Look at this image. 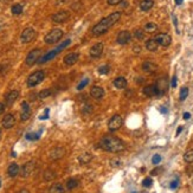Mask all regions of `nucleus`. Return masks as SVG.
<instances>
[{
    "label": "nucleus",
    "mask_w": 193,
    "mask_h": 193,
    "mask_svg": "<svg viewBox=\"0 0 193 193\" xmlns=\"http://www.w3.org/2000/svg\"><path fill=\"white\" fill-rule=\"evenodd\" d=\"M120 18H121V13H120V12H114V13L109 14L108 17L103 18L100 23H97L96 25L93 27L91 33H93L94 36H96V37L107 33L108 30H109L112 26H114L116 23L120 20Z\"/></svg>",
    "instance_id": "f257e3e1"
},
{
    "label": "nucleus",
    "mask_w": 193,
    "mask_h": 193,
    "mask_svg": "<svg viewBox=\"0 0 193 193\" xmlns=\"http://www.w3.org/2000/svg\"><path fill=\"white\" fill-rule=\"evenodd\" d=\"M100 146L102 149L107 151V152H113V153H117L124 149V143L122 140H120L118 137L112 135L103 136L101 139Z\"/></svg>",
    "instance_id": "f03ea898"
},
{
    "label": "nucleus",
    "mask_w": 193,
    "mask_h": 193,
    "mask_svg": "<svg viewBox=\"0 0 193 193\" xmlns=\"http://www.w3.org/2000/svg\"><path fill=\"white\" fill-rule=\"evenodd\" d=\"M45 78V72L41 71V70H38V71H35L33 74H31L29 78H27V85L30 88H33L36 85H38L39 83H41Z\"/></svg>",
    "instance_id": "7ed1b4c3"
},
{
    "label": "nucleus",
    "mask_w": 193,
    "mask_h": 193,
    "mask_svg": "<svg viewBox=\"0 0 193 193\" xmlns=\"http://www.w3.org/2000/svg\"><path fill=\"white\" fill-rule=\"evenodd\" d=\"M63 37V31L60 30V29H54V30H51L46 36H45V43L46 44H55V43H57L59 39Z\"/></svg>",
    "instance_id": "20e7f679"
},
{
    "label": "nucleus",
    "mask_w": 193,
    "mask_h": 193,
    "mask_svg": "<svg viewBox=\"0 0 193 193\" xmlns=\"http://www.w3.org/2000/svg\"><path fill=\"white\" fill-rule=\"evenodd\" d=\"M35 38H36V31H35V29H32V27L25 29V30L21 32V35H20V41L24 43V44L31 43Z\"/></svg>",
    "instance_id": "39448f33"
},
{
    "label": "nucleus",
    "mask_w": 193,
    "mask_h": 193,
    "mask_svg": "<svg viewBox=\"0 0 193 193\" xmlns=\"http://www.w3.org/2000/svg\"><path fill=\"white\" fill-rule=\"evenodd\" d=\"M40 55H41V50L40 49H35L32 51L29 52V55L26 56V59H25V63L27 65H33L35 63H38V60L40 59Z\"/></svg>",
    "instance_id": "423d86ee"
},
{
    "label": "nucleus",
    "mask_w": 193,
    "mask_h": 193,
    "mask_svg": "<svg viewBox=\"0 0 193 193\" xmlns=\"http://www.w3.org/2000/svg\"><path fill=\"white\" fill-rule=\"evenodd\" d=\"M122 124H123V118H122V116L114 115L110 118L109 123H108V128H109L110 132H115V130L120 129V128L122 127Z\"/></svg>",
    "instance_id": "0eeeda50"
},
{
    "label": "nucleus",
    "mask_w": 193,
    "mask_h": 193,
    "mask_svg": "<svg viewBox=\"0 0 193 193\" xmlns=\"http://www.w3.org/2000/svg\"><path fill=\"white\" fill-rule=\"evenodd\" d=\"M35 167H36V164L33 162V161H29V162H26L23 167H21V170H20V175L23 176V178H27V176H30L31 174L33 173V171H35Z\"/></svg>",
    "instance_id": "6e6552de"
},
{
    "label": "nucleus",
    "mask_w": 193,
    "mask_h": 193,
    "mask_svg": "<svg viewBox=\"0 0 193 193\" xmlns=\"http://www.w3.org/2000/svg\"><path fill=\"white\" fill-rule=\"evenodd\" d=\"M154 39L156 40V43H158L159 45H161V46H164V47L170 46L171 43H172L171 36L167 35V33H159V35H156V37H155Z\"/></svg>",
    "instance_id": "1a4fd4ad"
},
{
    "label": "nucleus",
    "mask_w": 193,
    "mask_h": 193,
    "mask_svg": "<svg viewBox=\"0 0 193 193\" xmlns=\"http://www.w3.org/2000/svg\"><path fill=\"white\" fill-rule=\"evenodd\" d=\"M103 49H104V45L102 43H97V44L91 46L89 54L93 58H98L101 57V55L103 54Z\"/></svg>",
    "instance_id": "9d476101"
},
{
    "label": "nucleus",
    "mask_w": 193,
    "mask_h": 193,
    "mask_svg": "<svg viewBox=\"0 0 193 193\" xmlns=\"http://www.w3.org/2000/svg\"><path fill=\"white\" fill-rule=\"evenodd\" d=\"M69 17H70V13L68 11H59L52 16V20L55 23H65L69 19Z\"/></svg>",
    "instance_id": "9b49d317"
},
{
    "label": "nucleus",
    "mask_w": 193,
    "mask_h": 193,
    "mask_svg": "<svg viewBox=\"0 0 193 193\" xmlns=\"http://www.w3.org/2000/svg\"><path fill=\"white\" fill-rule=\"evenodd\" d=\"M132 39V35L129 31H121L117 35V43L121 45H126L129 43V40Z\"/></svg>",
    "instance_id": "f8f14e48"
},
{
    "label": "nucleus",
    "mask_w": 193,
    "mask_h": 193,
    "mask_svg": "<svg viewBox=\"0 0 193 193\" xmlns=\"http://www.w3.org/2000/svg\"><path fill=\"white\" fill-rule=\"evenodd\" d=\"M143 94L147 97H154L159 95V90H158V87L156 84H149V85H146L143 88Z\"/></svg>",
    "instance_id": "ddd939ff"
},
{
    "label": "nucleus",
    "mask_w": 193,
    "mask_h": 193,
    "mask_svg": "<svg viewBox=\"0 0 193 193\" xmlns=\"http://www.w3.org/2000/svg\"><path fill=\"white\" fill-rule=\"evenodd\" d=\"M19 96V91L18 90H12V91H10L6 97H5V104L7 106V107H10V106H12L16 101H17V98Z\"/></svg>",
    "instance_id": "4468645a"
},
{
    "label": "nucleus",
    "mask_w": 193,
    "mask_h": 193,
    "mask_svg": "<svg viewBox=\"0 0 193 193\" xmlns=\"http://www.w3.org/2000/svg\"><path fill=\"white\" fill-rule=\"evenodd\" d=\"M30 116H31V109H30V107H29V103L24 101V102L21 103V114H20V118H21V121H26V120L30 118Z\"/></svg>",
    "instance_id": "2eb2a0df"
},
{
    "label": "nucleus",
    "mask_w": 193,
    "mask_h": 193,
    "mask_svg": "<svg viewBox=\"0 0 193 193\" xmlns=\"http://www.w3.org/2000/svg\"><path fill=\"white\" fill-rule=\"evenodd\" d=\"M1 123H2L4 128L10 129V128H12V127L14 126V123H16V118H14V116L12 115V114H7V115L2 118V122H1Z\"/></svg>",
    "instance_id": "dca6fc26"
},
{
    "label": "nucleus",
    "mask_w": 193,
    "mask_h": 193,
    "mask_svg": "<svg viewBox=\"0 0 193 193\" xmlns=\"http://www.w3.org/2000/svg\"><path fill=\"white\" fill-rule=\"evenodd\" d=\"M64 154H65V149L63 147H56L50 152V159L51 160H58V159L63 158Z\"/></svg>",
    "instance_id": "f3484780"
},
{
    "label": "nucleus",
    "mask_w": 193,
    "mask_h": 193,
    "mask_svg": "<svg viewBox=\"0 0 193 193\" xmlns=\"http://www.w3.org/2000/svg\"><path fill=\"white\" fill-rule=\"evenodd\" d=\"M78 58H79V55H78L77 52L68 54V55L64 57V63H65L66 65H74V64L77 63Z\"/></svg>",
    "instance_id": "a211bd4d"
},
{
    "label": "nucleus",
    "mask_w": 193,
    "mask_h": 193,
    "mask_svg": "<svg viewBox=\"0 0 193 193\" xmlns=\"http://www.w3.org/2000/svg\"><path fill=\"white\" fill-rule=\"evenodd\" d=\"M142 70L147 74H154L155 71L158 70V65L152 63V62H145L142 64Z\"/></svg>",
    "instance_id": "6ab92c4d"
},
{
    "label": "nucleus",
    "mask_w": 193,
    "mask_h": 193,
    "mask_svg": "<svg viewBox=\"0 0 193 193\" xmlns=\"http://www.w3.org/2000/svg\"><path fill=\"white\" fill-rule=\"evenodd\" d=\"M90 94H91V96L94 97V98L100 100V98H102V97L104 96V90H103V88H102V87L95 85V87H93V88H91Z\"/></svg>",
    "instance_id": "aec40b11"
},
{
    "label": "nucleus",
    "mask_w": 193,
    "mask_h": 193,
    "mask_svg": "<svg viewBox=\"0 0 193 193\" xmlns=\"http://www.w3.org/2000/svg\"><path fill=\"white\" fill-rule=\"evenodd\" d=\"M58 54H59V52H58V51H57V49H55V50H52V51H50V52H47V54H46L45 56H43V57H41V58H40V59H39V60H38V63H39V64H43V63H46V62H49L50 59H54V58H55V57H56V56H57Z\"/></svg>",
    "instance_id": "412c9836"
},
{
    "label": "nucleus",
    "mask_w": 193,
    "mask_h": 193,
    "mask_svg": "<svg viewBox=\"0 0 193 193\" xmlns=\"http://www.w3.org/2000/svg\"><path fill=\"white\" fill-rule=\"evenodd\" d=\"M19 172H20L19 166H18L17 164H11V165L8 166V168H7V174H8V176H11V178L17 176V175L19 174Z\"/></svg>",
    "instance_id": "4be33fe9"
},
{
    "label": "nucleus",
    "mask_w": 193,
    "mask_h": 193,
    "mask_svg": "<svg viewBox=\"0 0 193 193\" xmlns=\"http://www.w3.org/2000/svg\"><path fill=\"white\" fill-rule=\"evenodd\" d=\"M153 6H154L153 0H141V2H140V8H141V11H145V12L149 11Z\"/></svg>",
    "instance_id": "5701e85b"
},
{
    "label": "nucleus",
    "mask_w": 193,
    "mask_h": 193,
    "mask_svg": "<svg viewBox=\"0 0 193 193\" xmlns=\"http://www.w3.org/2000/svg\"><path fill=\"white\" fill-rule=\"evenodd\" d=\"M114 85L117 89H124L127 87V79L124 77H117L114 79Z\"/></svg>",
    "instance_id": "b1692460"
},
{
    "label": "nucleus",
    "mask_w": 193,
    "mask_h": 193,
    "mask_svg": "<svg viewBox=\"0 0 193 193\" xmlns=\"http://www.w3.org/2000/svg\"><path fill=\"white\" fill-rule=\"evenodd\" d=\"M158 46H159V44L156 43V40L155 39H148L147 41H146V49L148 50V51H152V52H154L158 50Z\"/></svg>",
    "instance_id": "393cba45"
},
{
    "label": "nucleus",
    "mask_w": 193,
    "mask_h": 193,
    "mask_svg": "<svg viewBox=\"0 0 193 193\" xmlns=\"http://www.w3.org/2000/svg\"><path fill=\"white\" fill-rule=\"evenodd\" d=\"M91 160H93V155L90 154V153H83L82 155L78 156V161H79L82 165H87V164H89Z\"/></svg>",
    "instance_id": "a878e982"
},
{
    "label": "nucleus",
    "mask_w": 193,
    "mask_h": 193,
    "mask_svg": "<svg viewBox=\"0 0 193 193\" xmlns=\"http://www.w3.org/2000/svg\"><path fill=\"white\" fill-rule=\"evenodd\" d=\"M64 187L60 184H54L50 187V193H64Z\"/></svg>",
    "instance_id": "bb28decb"
},
{
    "label": "nucleus",
    "mask_w": 193,
    "mask_h": 193,
    "mask_svg": "<svg viewBox=\"0 0 193 193\" xmlns=\"http://www.w3.org/2000/svg\"><path fill=\"white\" fill-rule=\"evenodd\" d=\"M156 30H158V26H156V24H154V23H148V24L145 25V31H146V32L153 33Z\"/></svg>",
    "instance_id": "cd10ccee"
},
{
    "label": "nucleus",
    "mask_w": 193,
    "mask_h": 193,
    "mask_svg": "<svg viewBox=\"0 0 193 193\" xmlns=\"http://www.w3.org/2000/svg\"><path fill=\"white\" fill-rule=\"evenodd\" d=\"M77 186H78L77 179H69V180L66 181V187H68V190H74V188H76Z\"/></svg>",
    "instance_id": "c85d7f7f"
},
{
    "label": "nucleus",
    "mask_w": 193,
    "mask_h": 193,
    "mask_svg": "<svg viewBox=\"0 0 193 193\" xmlns=\"http://www.w3.org/2000/svg\"><path fill=\"white\" fill-rule=\"evenodd\" d=\"M11 11H12V14L18 16V14H20V13L23 12V5H20V4H16V5H13V6H12V8H11Z\"/></svg>",
    "instance_id": "c756f323"
},
{
    "label": "nucleus",
    "mask_w": 193,
    "mask_h": 193,
    "mask_svg": "<svg viewBox=\"0 0 193 193\" xmlns=\"http://www.w3.org/2000/svg\"><path fill=\"white\" fill-rule=\"evenodd\" d=\"M184 160L188 164H192L193 162V149H188L185 154H184Z\"/></svg>",
    "instance_id": "7c9ffc66"
},
{
    "label": "nucleus",
    "mask_w": 193,
    "mask_h": 193,
    "mask_svg": "<svg viewBox=\"0 0 193 193\" xmlns=\"http://www.w3.org/2000/svg\"><path fill=\"white\" fill-rule=\"evenodd\" d=\"M187 96H188V88H187V87H182L181 90H180L179 100H180V101H185Z\"/></svg>",
    "instance_id": "2f4dec72"
},
{
    "label": "nucleus",
    "mask_w": 193,
    "mask_h": 193,
    "mask_svg": "<svg viewBox=\"0 0 193 193\" xmlns=\"http://www.w3.org/2000/svg\"><path fill=\"white\" fill-rule=\"evenodd\" d=\"M55 178H56V174H55L54 171H51V170L45 171V173H44V179H45V180L50 181V180H54Z\"/></svg>",
    "instance_id": "473e14b6"
},
{
    "label": "nucleus",
    "mask_w": 193,
    "mask_h": 193,
    "mask_svg": "<svg viewBox=\"0 0 193 193\" xmlns=\"http://www.w3.org/2000/svg\"><path fill=\"white\" fill-rule=\"evenodd\" d=\"M40 133H41V130L39 133H27L25 135V137L27 140H30V141H36V140H38L39 137H40Z\"/></svg>",
    "instance_id": "72a5a7b5"
},
{
    "label": "nucleus",
    "mask_w": 193,
    "mask_h": 193,
    "mask_svg": "<svg viewBox=\"0 0 193 193\" xmlns=\"http://www.w3.org/2000/svg\"><path fill=\"white\" fill-rule=\"evenodd\" d=\"M152 185H153V179H152V178L147 176V178L143 179V181H142V186H143V187L149 188V187H152Z\"/></svg>",
    "instance_id": "f704fd0d"
},
{
    "label": "nucleus",
    "mask_w": 193,
    "mask_h": 193,
    "mask_svg": "<svg viewBox=\"0 0 193 193\" xmlns=\"http://www.w3.org/2000/svg\"><path fill=\"white\" fill-rule=\"evenodd\" d=\"M51 95V90L50 89H44V90H41L40 93L38 94V97L39 98H46V97H49Z\"/></svg>",
    "instance_id": "c9c22d12"
},
{
    "label": "nucleus",
    "mask_w": 193,
    "mask_h": 193,
    "mask_svg": "<svg viewBox=\"0 0 193 193\" xmlns=\"http://www.w3.org/2000/svg\"><path fill=\"white\" fill-rule=\"evenodd\" d=\"M109 70H110L109 65H102V66H100V69H98V74H100V75H106V74L109 72Z\"/></svg>",
    "instance_id": "e433bc0d"
},
{
    "label": "nucleus",
    "mask_w": 193,
    "mask_h": 193,
    "mask_svg": "<svg viewBox=\"0 0 193 193\" xmlns=\"http://www.w3.org/2000/svg\"><path fill=\"white\" fill-rule=\"evenodd\" d=\"M161 155L160 154H154L153 155V158H152V164L153 165H158V164H160L161 162Z\"/></svg>",
    "instance_id": "4c0bfd02"
},
{
    "label": "nucleus",
    "mask_w": 193,
    "mask_h": 193,
    "mask_svg": "<svg viewBox=\"0 0 193 193\" xmlns=\"http://www.w3.org/2000/svg\"><path fill=\"white\" fill-rule=\"evenodd\" d=\"M134 36H135V38H136V39L141 40V39L145 38V32H143L142 30H136L135 33H134Z\"/></svg>",
    "instance_id": "58836bf2"
},
{
    "label": "nucleus",
    "mask_w": 193,
    "mask_h": 193,
    "mask_svg": "<svg viewBox=\"0 0 193 193\" xmlns=\"http://www.w3.org/2000/svg\"><path fill=\"white\" fill-rule=\"evenodd\" d=\"M88 83H89V79H88V78H84V79H83V81H82V82L77 85V90H82V89H84V88H85V85H87Z\"/></svg>",
    "instance_id": "ea45409f"
},
{
    "label": "nucleus",
    "mask_w": 193,
    "mask_h": 193,
    "mask_svg": "<svg viewBox=\"0 0 193 193\" xmlns=\"http://www.w3.org/2000/svg\"><path fill=\"white\" fill-rule=\"evenodd\" d=\"M110 165H112L113 167H120V166H121V160L117 159V158L112 159V160H110Z\"/></svg>",
    "instance_id": "a19ab883"
},
{
    "label": "nucleus",
    "mask_w": 193,
    "mask_h": 193,
    "mask_svg": "<svg viewBox=\"0 0 193 193\" xmlns=\"http://www.w3.org/2000/svg\"><path fill=\"white\" fill-rule=\"evenodd\" d=\"M107 1H108V4L110 6H116V5L121 4V2H123V0H107Z\"/></svg>",
    "instance_id": "79ce46f5"
},
{
    "label": "nucleus",
    "mask_w": 193,
    "mask_h": 193,
    "mask_svg": "<svg viewBox=\"0 0 193 193\" xmlns=\"http://www.w3.org/2000/svg\"><path fill=\"white\" fill-rule=\"evenodd\" d=\"M178 186H179V181H178V180H173V181L170 184V188H171V190H175Z\"/></svg>",
    "instance_id": "37998d69"
},
{
    "label": "nucleus",
    "mask_w": 193,
    "mask_h": 193,
    "mask_svg": "<svg viewBox=\"0 0 193 193\" xmlns=\"http://www.w3.org/2000/svg\"><path fill=\"white\" fill-rule=\"evenodd\" d=\"M176 83H178L176 76H173V77H172V82H171V87H172V88H176Z\"/></svg>",
    "instance_id": "c03bdc74"
},
{
    "label": "nucleus",
    "mask_w": 193,
    "mask_h": 193,
    "mask_svg": "<svg viewBox=\"0 0 193 193\" xmlns=\"http://www.w3.org/2000/svg\"><path fill=\"white\" fill-rule=\"evenodd\" d=\"M40 120H47L49 118V109H45V114L41 116H39Z\"/></svg>",
    "instance_id": "a18cd8bd"
},
{
    "label": "nucleus",
    "mask_w": 193,
    "mask_h": 193,
    "mask_svg": "<svg viewBox=\"0 0 193 193\" xmlns=\"http://www.w3.org/2000/svg\"><path fill=\"white\" fill-rule=\"evenodd\" d=\"M83 112L87 114V113H90V112H93V108L90 107V106H85L84 108H83Z\"/></svg>",
    "instance_id": "49530a36"
},
{
    "label": "nucleus",
    "mask_w": 193,
    "mask_h": 193,
    "mask_svg": "<svg viewBox=\"0 0 193 193\" xmlns=\"http://www.w3.org/2000/svg\"><path fill=\"white\" fill-rule=\"evenodd\" d=\"M161 171H162V168H155V170H153V171L151 172V174H152V175H158L159 172H161Z\"/></svg>",
    "instance_id": "de8ad7c7"
},
{
    "label": "nucleus",
    "mask_w": 193,
    "mask_h": 193,
    "mask_svg": "<svg viewBox=\"0 0 193 193\" xmlns=\"http://www.w3.org/2000/svg\"><path fill=\"white\" fill-rule=\"evenodd\" d=\"M5 107H6V104H4V103H1V102H0V115H1V114H4V112H5Z\"/></svg>",
    "instance_id": "09e8293b"
},
{
    "label": "nucleus",
    "mask_w": 193,
    "mask_h": 193,
    "mask_svg": "<svg viewBox=\"0 0 193 193\" xmlns=\"http://www.w3.org/2000/svg\"><path fill=\"white\" fill-rule=\"evenodd\" d=\"M167 112H168L167 108H165V107H161V108H160V113H161V114H167Z\"/></svg>",
    "instance_id": "8fccbe9b"
},
{
    "label": "nucleus",
    "mask_w": 193,
    "mask_h": 193,
    "mask_svg": "<svg viewBox=\"0 0 193 193\" xmlns=\"http://www.w3.org/2000/svg\"><path fill=\"white\" fill-rule=\"evenodd\" d=\"M182 129H184V127H182V126H180V127H179V128L176 129V133H175V135H176V136L179 135V134H180V133L182 132Z\"/></svg>",
    "instance_id": "3c124183"
},
{
    "label": "nucleus",
    "mask_w": 193,
    "mask_h": 193,
    "mask_svg": "<svg viewBox=\"0 0 193 193\" xmlns=\"http://www.w3.org/2000/svg\"><path fill=\"white\" fill-rule=\"evenodd\" d=\"M191 118V114L190 113H185L184 114V120H190Z\"/></svg>",
    "instance_id": "603ef678"
},
{
    "label": "nucleus",
    "mask_w": 193,
    "mask_h": 193,
    "mask_svg": "<svg viewBox=\"0 0 193 193\" xmlns=\"http://www.w3.org/2000/svg\"><path fill=\"white\" fill-rule=\"evenodd\" d=\"M134 51H135V52H140V51H141V47H140V46H134Z\"/></svg>",
    "instance_id": "864d4df0"
},
{
    "label": "nucleus",
    "mask_w": 193,
    "mask_h": 193,
    "mask_svg": "<svg viewBox=\"0 0 193 193\" xmlns=\"http://www.w3.org/2000/svg\"><path fill=\"white\" fill-rule=\"evenodd\" d=\"M174 1H175V5H181L184 0H174Z\"/></svg>",
    "instance_id": "5fc2aeb1"
},
{
    "label": "nucleus",
    "mask_w": 193,
    "mask_h": 193,
    "mask_svg": "<svg viewBox=\"0 0 193 193\" xmlns=\"http://www.w3.org/2000/svg\"><path fill=\"white\" fill-rule=\"evenodd\" d=\"M18 193H30V192H29L27 190H20V191H19Z\"/></svg>",
    "instance_id": "6e6d98bb"
},
{
    "label": "nucleus",
    "mask_w": 193,
    "mask_h": 193,
    "mask_svg": "<svg viewBox=\"0 0 193 193\" xmlns=\"http://www.w3.org/2000/svg\"><path fill=\"white\" fill-rule=\"evenodd\" d=\"M0 135H1V130H0Z\"/></svg>",
    "instance_id": "4d7b16f0"
}]
</instances>
